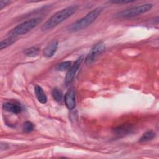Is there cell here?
<instances>
[{
	"mask_svg": "<svg viewBox=\"0 0 159 159\" xmlns=\"http://www.w3.org/2000/svg\"><path fill=\"white\" fill-rule=\"evenodd\" d=\"M78 9L77 6H70L65 7L52 16L42 26V31H47L53 29L59 24L71 17Z\"/></svg>",
	"mask_w": 159,
	"mask_h": 159,
	"instance_id": "obj_1",
	"label": "cell"
},
{
	"mask_svg": "<svg viewBox=\"0 0 159 159\" xmlns=\"http://www.w3.org/2000/svg\"><path fill=\"white\" fill-rule=\"evenodd\" d=\"M102 10L103 7L101 6H99L94 9L88 13L84 17L71 24L68 27L69 30L71 32H77L88 27L93 22H94Z\"/></svg>",
	"mask_w": 159,
	"mask_h": 159,
	"instance_id": "obj_2",
	"label": "cell"
},
{
	"mask_svg": "<svg viewBox=\"0 0 159 159\" xmlns=\"http://www.w3.org/2000/svg\"><path fill=\"white\" fill-rule=\"evenodd\" d=\"M42 21V19L41 17H35L24 21L9 31L8 35L9 37H16L17 36L25 34L30 31L32 29L37 27L39 24L41 23Z\"/></svg>",
	"mask_w": 159,
	"mask_h": 159,
	"instance_id": "obj_3",
	"label": "cell"
},
{
	"mask_svg": "<svg viewBox=\"0 0 159 159\" xmlns=\"http://www.w3.org/2000/svg\"><path fill=\"white\" fill-rule=\"evenodd\" d=\"M152 6L153 4L151 3L143 4L141 5L134 6L118 12L116 14V17L119 18H130L137 16L149 11L152 9Z\"/></svg>",
	"mask_w": 159,
	"mask_h": 159,
	"instance_id": "obj_4",
	"label": "cell"
},
{
	"mask_svg": "<svg viewBox=\"0 0 159 159\" xmlns=\"http://www.w3.org/2000/svg\"><path fill=\"white\" fill-rule=\"evenodd\" d=\"M106 49L105 44L99 42L96 43L91 49L85 58V63L86 65H91L98 58V57Z\"/></svg>",
	"mask_w": 159,
	"mask_h": 159,
	"instance_id": "obj_5",
	"label": "cell"
},
{
	"mask_svg": "<svg viewBox=\"0 0 159 159\" xmlns=\"http://www.w3.org/2000/svg\"><path fill=\"white\" fill-rule=\"evenodd\" d=\"M83 59H84V57L83 55L78 57L77 60L75 61V62L74 63V64L72 66H71V67L68 70V72L66 73V75L65 80V84L66 85H68L69 84H70L73 80V78L76 72L78 71Z\"/></svg>",
	"mask_w": 159,
	"mask_h": 159,
	"instance_id": "obj_6",
	"label": "cell"
},
{
	"mask_svg": "<svg viewBox=\"0 0 159 159\" xmlns=\"http://www.w3.org/2000/svg\"><path fill=\"white\" fill-rule=\"evenodd\" d=\"M133 129H134L133 126L131 124H123L115 127L112 129V132L113 134H114L117 136L123 137L132 133V132L133 131Z\"/></svg>",
	"mask_w": 159,
	"mask_h": 159,
	"instance_id": "obj_7",
	"label": "cell"
},
{
	"mask_svg": "<svg viewBox=\"0 0 159 159\" xmlns=\"http://www.w3.org/2000/svg\"><path fill=\"white\" fill-rule=\"evenodd\" d=\"M65 103L67 108L72 110L76 107V96L75 91L73 89H69L65 96Z\"/></svg>",
	"mask_w": 159,
	"mask_h": 159,
	"instance_id": "obj_8",
	"label": "cell"
},
{
	"mask_svg": "<svg viewBox=\"0 0 159 159\" xmlns=\"http://www.w3.org/2000/svg\"><path fill=\"white\" fill-rule=\"evenodd\" d=\"M58 45L57 40H53L43 50V54L46 58H51L55 53Z\"/></svg>",
	"mask_w": 159,
	"mask_h": 159,
	"instance_id": "obj_9",
	"label": "cell"
},
{
	"mask_svg": "<svg viewBox=\"0 0 159 159\" xmlns=\"http://www.w3.org/2000/svg\"><path fill=\"white\" fill-rule=\"evenodd\" d=\"M2 107L5 111L16 114L20 113L22 111V108L19 105L9 102L4 103V104L2 105Z\"/></svg>",
	"mask_w": 159,
	"mask_h": 159,
	"instance_id": "obj_10",
	"label": "cell"
},
{
	"mask_svg": "<svg viewBox=\"0 0 159 159\" xmlns=\"http://www.w3.org/2000/svg\"><path fill=\"white\" fill-rule=\"evenodd\" d=\"M35 93L38 101L42 104H45L47 101V97L45 95L43 89L39 85L35 86Z\"/></svg>",
	"mask_w": 159,
	"mask_h": 159,
	"instance_id": "obj_11",
	"label": "cell"
},
{
	"mask_svg": "<svg viewBox=\"0 0 159 159\" xmlns=\"http://www.w3.org/2000/svg\"><path fill=\"white\" fill-rule=\"evenodd\" d=\"M40 50V48L38 46H32L26 48L24 50V53L28 57H34L38 55Z\"/></svg>",
	"mask_w": 159,
	"mask_h": 159,
	"instance_id": "obj_12",
	"label": "cell"
},
{
	"mask_svg": "<svg viewBox=\"0 0 159 159\" xmlns=\"http://www.w3.org/2000/svg\"><path fill=\"white\" fill-rule=\"evenodd\" d=\"M16 37H9L6 39H4L0 42V49L2 50L4 48H7V47L11 45L16 42Z\"/></svg>",
	"mask_w": 159,
	"mask_h": 159,
	"instance_id": "obj_13",
	"label": "cell"
},
{
	"mask_svg": "<svg viewBox=\"0 0 159 159\" xmlns=\"http://www.w3.org/2000/svg\"><path fill=\"white\" fill-rule=\"evenodd\" d=\"M155 137V132L153 130H149L144 133L142 136L140 137L139 142H145L152 140Z\"/></svg>",
	"mask_w": 159,
	"mask_h": 159,
	"instance_id": "obj_14",
	"label": "cell"
},
{
	"mask_svg": "<svg viewBox=\"0 0 159 159\" xmlns=\"http://www.w3.org/2000/svg\"><path fill=\"white\" fill-rule=\"evenodd\" d=\"M52 96L53 99L58 102H61L63 101V93L59 88H55L53 89Z\"/></svg>",
	"mask_w": 159,
	"mask_h": 159,
	"instance_id": "obj_15",
	"label": "cell"
},
{
	"mask_svg": "<svg viewBox=\"0 0 159 159\" xmlns=\"http://www.w3.org/2000/svg\"><path fill=\"white\" fill-rule=\"evenodd\" d=\"M71 62L70 61H63L57 65L56 70L60 71H63L69 70V68L71 67Z\"/></svg>",
	"mask_w": 159,
	"mask_h": 159,
	"instance_id": "obj_16",
	"label": "cell"
},
{
	"mask_svg": "<svg viewBox=\"0 0 159 159\" xmlns=\"http://www.w3.org/2000/svg\"><path fill=\"white\" fill-rule=\"evenodd\" d=\"M34 129V125L30 121H26L23 124L22 129L24 132H26V133L31 132L32 131H33Z\"/></svg>",
	"mask_w": 159,
	"mask_h": 159,
	"instance_id": "obj_17",
	"label": "cell"
},
{
	"mask_svg": "<svg viewBox=\"0 0 159 159\" xmlns=\"http://www.w3.org/2000/svg\"><path fill=\"white\" fill-rule=\"evenodd\" d=\"M134 2V1H112L111 2L113 4H127V3H130Z\"/></svg>",
	"mask_w": 159,
	"mask_h": 159,
	"instance_id": "obj_18",
	"label": "cell"
},
{
	"mask_svg": "<svg viewBox=\"0 0 159 159\" xmlns=\"http://www.w3.org/2000/svg\"><path fill=\"white\" fill-rule=\"evenodd\" d=\"M9 3H10L9 1H0V9H2L5 6H6Z\"/></svg>",
	"mask_w": 159,
	"mask_h": 159,
	"instance_id": "obj_19",
	"label": "cell"
}]
</instances>
